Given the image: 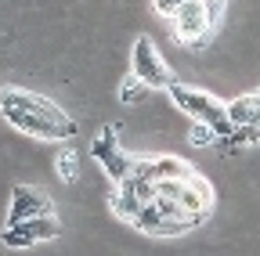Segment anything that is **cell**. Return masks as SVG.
Masks as SVG:
<instances>
[{
  "label": "cell",
  "instance_id": "cell-12",
  "mask_svg": "<svg viewBox=\"0 0 260 256\" xmlns=\"http://www.w3.org/2000/svg\"><path fill=\"white\" fill-rule=\"evenodd\" d=\"M54 170H58V177H61L65 184H73V180L80 177V163H76V152H73V148H61V152H58V159H54Z\"/></svg>",
  "mask_w": 260,
  "mask_h": 256
},
{
  "label": "cell",
  "instance_id": "cell-7",
  "mask_svg": "<svg viewBox=\"0 0 260 256\" xmlns=\"http://www.w3.org/2000/svg\"><path fill=\"white\" fill-rule=\"evenodd\" d=\"M134 177H148V180H188L195 170L191 163H184L181 155H152V159H138L134 155Z\"/></svg>",
  "mask_w": 260,
  "mask_h": 256
},
{
  "label": "cell",
  "instance_id": "cell-3",
  "mask_svg": "<svg viewBox=\"0 0 260 256\" xmlns=\"http://www.w3.org/2000/svg\"><path fill=\"white\" fill-rule=\"evenodd\" d=\"M130 72H134L141 83H148V87H170L174 83L167 58H162V51L155 47L152 36H138L134 51H130Z\"/></svg>",
  "mask_w": 260,
  "mask_h": 256
},
{
  "label": "cell",
  "instance_id": "cell-1",
  "mask_svg": "<svg viewBox=\"0 0 260 256\" xmlns=\"http://www.w3.org/2000/svg\"><path fill=\"white\" fill-rule=\"evenodd\" d=\"M0 116L15 130L40 137V141H69L76 134L73 116H65L51 98L32 94L25 87H0Z\"/></svg>",
  "mask_w": 260,
  "mask_h": 256
},
{
  "label": "cell",
  "instance_id": "cell-14",
  "mask_svg": "<svg viewBox=\"0 0 260 256\" xmlns=\"http://www.w3.org/2000/svg\"><path fill=\"white\" fill-rule=\"evenodd\" d=\"M184 4H191V0H152V8H155L162 18H174V15H177Z\"/></svg>",
  "mask_w": 260,
  "mask_h": 256
},
{
  "label": "cell",
  "instance_id": "cell-4",
  "mask_svg": "<svg viewBox=\"0 0 260 256\" xmlns=\"http://www.w3.org/2000/svg\"><path fill=\"white\" fill-rule=\"evenodd\" d=\"M90 155L98 159V166L109 173V180H112V184L126 180V177H130V170H134V155H126V152H123V144H119V130H116V126H105V130L94 137Z\"/></svg>",
  "mask_w": 260,
  "mask_h": 256
},
{
  "label": "cell",
  "instance_id": "cell-13",
  "mask_svg": "<svg viewBox=\"0 0 260 256\" xmlns=\"http://www.w3.org/2000/svg\"><path fill=\"white\" fill-rule=\"evenodd\" d=\"M188 144H195V148H206V144H217V134L210 130L206 123H195V126H188Z\"/></svg>",
  "mask_w": 260,
  "mask_h": 256
},
{
  "label": "cell",
  "instance_id": "cell-9",
  "mask_svg": "<svg viewBox=\"0 0 260 256\" xmlns=\"http://www.w3.org/2000/svg\"><path fill=\"white\" fill-rule=\"evenodd\" d=\"M37 216H54V206L47 195H40L37 188L29 184H15L11 191V213L8 224H22V220H37Z\"/></svg>",
  "mask_w": 260,
  "mask_h": 256
},
{
  "label": "cell",
  "instance_id": "cell-2",
  "mask_svg": "<svg viewBox=\"0 0 260 256\" xmlns=\"http://www.w3.org/2000/svg\"><path fill=\"white\" fill-rule=\"evenodd\" d=\"M170 90V98H174V105L184 112V116H191L195 123H206L210 130L217 134V141H224V137H232L239 126L228 119V101H220V98H213L210 90H199V87H188V83H170L167 87Z\"/></svg>",
  "mask_w": 260,
  "mask_h": 256
},
{
  "label": "cell",
  "instance_id": "cell-6",
  "mask_svg": "<svg viewBox=\"0 0 260 256\" xmlns=\"http://www.w3.org/2000/svg\"><path fill=\"white\" fill-rule=\"evenodd\" d=\"M61 235V224L58 216H37V220H22V224H8L0 231V242L8 249H29V245H40Z\"/></svg>",
  "mask_w": 260,
  "mask_h": 256
},
{
  "label": "cell",
  "instance_id": "cell-10",
  "mask_svg": "<svg viewBox=\"0 0 260 256\" xmlns=\"http://www.w3.org/2000/svg\"><path fill=\"white\" fill-rule=\"evenodd\" d=\"M256 112H260V90L228 101V119H232L235 126H256Z\"/></svg>",
  "mask_w": 260,
  "mask_h": 256
},
{
  "label": "cell",
  "instance_id": "cell-5",
  "mask_svg": "<svg viewBox=\"0 0 260 256\" xmlns=\"http://www.w3.org/2000/svg\"><path fill=\"white\" fill-rule=\"evenodd\" d=\"M148 202H155V180L134 177V173H130L126 180H119L116 191H112V199H109L112 213H116L119 220H126V224H134V216H138L141 206H148Z\"/></svg>",
  "mask_w": 260,
  "mask_h": 256
},
{
  "label": "cell",
  "instance_id": "cell-8",
  "mask_svg": "<svg viewBox=\"0 0 260 256\" xmlns=\"http://www.w3.org/2000/svg\"><path fill=\"white\" fill-rule=\"evenodd\" d=\"M210 29H213V22H210V15H206V4H203V0H191V4H184V8L174 15V33H177V40H184V44H195V47H199V44L206 40Z\"/></svg>",
  "mask_w": 260,
  "mask_h": 256
},
{
  "label": "cell",
  "instance_id": "cell-11",
  "mask_svg": "<svg viewBox=\"0 0 260 256\" xmlns=\"http://www.w3.org/2000/svg\"><path fill=\"white\" fill-rule=\"evenodd\" d=\"M148 90H152L148 83H141L134 72H130V76L119 83V101H123V105H141V101L148 98Z\"/></svg>",
  "mask_w": 260,
  "mask_h": 256
}]
</instances>
